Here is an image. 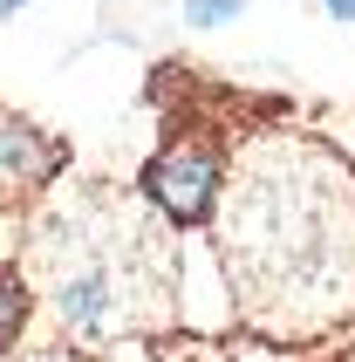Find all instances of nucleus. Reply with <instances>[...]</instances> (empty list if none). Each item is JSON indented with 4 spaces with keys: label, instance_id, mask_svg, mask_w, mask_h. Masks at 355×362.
Here are the masks:
<instances>
[{
    "label": "nucleus",
    "instance_id": "obj_9",
    "mask_svg": "<svg viewBox=\"0 0 355 362\" xmlns=\"http://www.w3.org/2000/svg\"><path fill=\"white\" fill-rule=\"evenodd\" d=\"M321 362H355V349H335V356H321Z\"/></svg>",
    "mask_w": 355,
    "mask_h": 362
},
{
    "label": "nucleus",
    "instance_id": "obj_7",
    "mask_svg": "<svg viewBox=\"0 0 355 362\" xmlns=\"http://www.w3.org/2000/svg\"><path fill=\"white\" fill-rule=\"evenodd\" d=\"M158 362H219V349H205V342H185V349H158Z\"/></svg>",
    "mask_w": 355,
    "mask_h": 362
},
{
    "label": "nucleus",
    "instance_id": "obj_4",
    "mask_svg": "<svg viewBox=\"0 0 355 362\" xmlns=\"http://www.w3.org/2000/svg\"><path fill=\"white\" fill-rule=\"evenodd\" d=\"M62 171H69V144L48 123H35L28 110H7L0 103V212L35 205Z\"/></svg>",
    "mask_w": 355,
    "mask_h": 362
},
{
    "label": "nucleus",
    "instance_id": "obj_8",
    "mask_svg": "<svg viewBox=\"0 0 355 362\" xmlns=\"http://www.w3.org/2000/svg\"><path fill=\"white\" fill-rule=\"evenodd\" d=\"M321 7H328L335 21H355V0H321Z\"/></svg>",
    "mask_w": 355,
    "mask_h": 362
},
{
    "label": "nucleus",
    "instance_id": "obj_6",
    "mask_svg": "<svg viewBox=\"0 0 355 362\" xmlns=\"http://www.w3.org/2000/svg\"><path fill=\"white\" fill-rule=\"evenodd\" d=\"M239 14H246V0H185V21L192 28H226Z\"/></svg>",
    "mask_w": 355,
    "mask_h": 362
},
{
    "label": "nucleus",
    "instance_id": "obj_3",
    "mask_svg": "<svg viewBox=\"0 0 355 362\" xmlns=\"http://www.w3.org/2000/svg\"><path fill=\"white\" fill-rule=\"evenodd\" d=\"M239 144V123L219 110H178L164 96V144L151 151V164L137 171V199L158 212L164 226H205L212 192L226 178V158Z\"/></svg>",
    "mask_w": 355,
    "mask_h": 362
},
{
    "label": "nucleus",
    "instance_id": "obj_2",
    "mask_svg": "<svg viewBox=\"0 0 355 362\" xmlns=\"http://www.w3.org/2000/svg\"><path fill=\"white\" fill-rule=\"evenodd\" d=\"M28 294H41L48 335L62 349H103L117 335H151L171 322V233L151 219L144 199H117V192H89L76 212L41 219L28 240V267H21Z\"/></svg>",
    "mask_w": 355,
    "mask_h": 362
},
{
    "label": "nucleus",
    "instance_id": "obj_5",
    "mask_svg": "<svg viewBox=\"0 0 355 362\" xmlns=\"http://www.w3.org/2000/svg\"><path fill=\"white\" fill-rule=\"evenodd\" d=\"M28 322H35V294H28L14 260H0V362L28 342Z\"/></svg>",
    "mask_w": 355,
    "mask_h": 362
},
{
    "label": "nucleus",
    "instance_id": "obj_10",
    "mask_svg": "<svg viewBox=\"0 0 355 362\" xmlns=\"http://www.w3.org/2000/svg\"><path fill=\"white\" fill-rule=\"evenodd\" d=\"M7 7H21V0H0V14H7Z\"/></svg>",
    "mask_w": 355,
    "mask_h": 362
},
{
    "label": "nucleus",
    "instance_id": "obj_1",
    "mask_svg": "<svg viewBox=\"0 0 355 362\" xmlns=\"http://www.w3.org/2000/svg\"><path fill=\"white\" fill-rule=\"evenodd\" d=\"M205 226L253 342L315 349L355 322V158L321 130H239Z\"/></svg>",
    "mask_w": 355,
    "mask_h": 362
}]
</instances>
